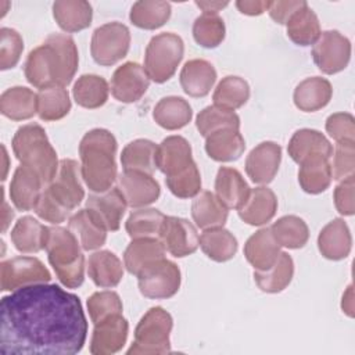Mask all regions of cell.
Segmentation results:
<instances>
[{"label":"cell","mask_w":355,"mask_h":355,"mask_svg":"<svg viewBox=\"0 0 355 355\" xmlns=\"http://www.w3.org/2000/svg\"><path fill=\"white\" fill-rule=\"evenodd\" d=\"M196 126L200 135L207 137L220 129L240 130V118L234 111L216 105H208L198 112L196 118Z\"/></svg>","instance_id":"obj_47"},{"label":"cell","mask_w":355,"mask_h":355,"mask_svg":"<svg viewBox=\"0 0 355 355\" xmlns=\"http://www.w3.org/2000/svg\"><path fill=\"white\" fill-rule=\"evenodd\" d=\"M312 58L326 75L341 72L351 58V42L338 31H324L312 47Z\"/></svg>","instance_id":"obj_12"},{"label":"cell","mask_w":355,"mask_h":355,"mask_svg":"<svg viewBox=\"0 0 355 355\" xmlns=\"http://www.w3.org/2000/svg\"><path fill=\"white\" fill-rule=\"evenodd\" d=\"M282 147L275 141H262L245 158V172L257 184L270 183L280 166Z\"/></svg>","instance_id":"obj_17"},{"label":"cell","mask_w":355,"mask_h":355,"mask_svg":"<svg viewBox=\"0 0 355 355\" xmlns=\"http://www.w3.org/2000/svg\"><path fill=\"white\" fill-rule=\"evenodd\" d=\"M116 187L122 193L126 205L140 208L155 202L161 194V187L153 175L139 171H123L118 176Z\"/></svg>","instance_id":"obj_16"},{"label":"cell","mask_w":355,"mask_h":355,"mask_svg":"<svg viewBox=\"0 0 355 355\" xmlns=\"http://www.w3.org/2000/svg\"><path fill=\"white\" fill-rule=\"evenodd\" d=\"M43 186L44 183L37 172L29 166L19 165L15 169L10 183L11 202L18 211L35 209L42 196Z\"/></svg>","instance_id":"obj_19"},{"label":"cell","mask_w":355,"mask_h":355,"mask_svg":"<svg viewBox=\"0 0 355 355\" xmlns=\"http://www.w3.org/2000/svg\"><path fill=\"white\" fill-rule=\"evenodd\" d=\"M341 309L344 313H347L348 316H354V290H352V284L348 286L347 291L343 295V301H341Z\"/></svg>","instance_id":"obj_60"},{"label":"cell","mask_w":355,"mask_h":355,"mask_svg":"<svg viewBox=\"0 0 355 355\" xmlns=\"http://www.w3.org/2000/svg\"><path fill=\"white\" fill-rule=\"evenodd\" d=\"M294 275V262L287 252H280L277 261L266 270H254V280L263 293H280L291 282Z\"/></svg>","instance_id":"obj_39"},{"label":"cell","mask_w":355,"mask_h":355,"mask_svg":"<svg viewBox=\"0 0 355 355\" xmlns=\"http://www.w3.org/2000/svg\"><path fill=\"white\" fill-rule=\"evenodd\" d=\"M245 141L240 130L220 129L205 137V153L218 162H230L241 157Z\"/></svg>","instance_id":"obj_30"},{"label":"cell","mask_w":355,"mask_h":355,"mask_svg":"<svg viewBox=\"0 0 355 355\" xmlns=\"http://www.w3.org/2000/svg\"><path fill=\"white\" fill-rule=\"evenodd\" d=\"M47 226L42 225L33 216H22L14 225L10 237L14 247L24 254H35L44 250Z\"/></svg>","instance_id":"obj_37"},{"label":"cell","mask_w":355,"mask_h":355,"mask_svg":"<svg viewBox=\"0 0 355 355\" xmlns=\"http://www.w3.org/2000/svg\"><path fill=\"white\" fill-rule=\"evenodd\" d=\"M44 250L58 280L68 288H78L85 280V257L75 234L61 226H47Z\"/></svg>","instance_id":"obj_4"},{"label":"cell","mask_w":355,"mask_h":355,"mask_svg":"<svg viewBox=\"0 0 355 355\" xmlns=\"http://www.w3.org/2000/svg\"><path fill=\"white\" fill-rule=\"evenodd\" d=\"M0 112L11 121H25L37 114V94L25 86H14L0 96Z\"/></svg>","instance_id":"obj_31"},{"label":"cell","mask_w":355,"mask_h":355,"mask_svg":"<svg viewBox=\"0 0 355 355\" xmlns=\"http://www.w3.org/2000/svg\"><path fill=\"white\" fill-rule=\"evenodd\" d=\"M158 237L165 251L175 258L191 255L200 245V237L194 225L179 216H165Z\"/></svg>","instance_id":"obj_13"},{"label":"cell","mask_w":355,"mask_h":355,"mask_svg":"<svg viewBox=\"0 0 355 355\" xmlns=\"http://www.w3.org/2000/svg\"><path fill=\"white\" fill-rule=\"evenodd\" d=\"M129 323L122 313H114L94 324L90 338L93 355H111L122 349L128 340Z\"/></svg>","instance_id":"obj_15"},{"label":"cell","mask_w":355,"mask_h":355,"mask_svg":"<svg viewBox=\"0 0 355 355\" xmlns=\"http://www.w3.org/2000/svg\"><path fill=\"white\" fill-rule=\"evenodd\" d=\"M110 94V86L103 76L94 73H86L78 78L73 85L72 96L78 105L96 110L105 104Z\"/></svg>","instance_id":"obj_40"},{"label":"cell","mask_w":355,"mask_h":355,"mask_svg":"<svg viewBox=\"0 0 355 355\" xmlns=\"http://www.w3.org/2000/svg\"><path fill=\"white\" fill-rule=\"evenodd\" d=\"M80 166L75 159L64 158L60 161L57 175L44 187V191L64 209L71 212L85 197L80 183Z\"/></svg>","instance_id":"obj_10"},{"label":"cell","mask_w":355,"mask_h":355,"mask_svg":"<svg viewBox=\"0 0 355 355\" xmlns=\"http://www.w3.org/2000/svg\"><path fill=\"white\" fill-rule=\"evenodd\" d=\"M35 212L36 215L46 220V222H50L53 225H58L61 222H64L71 212H68L67 209H64L62 207H60L43 189L42 191V196L35 207Z\"/></svg>","instance_id":"obj_56"},{"label":"cell","mask_w":355,"mask_h":355,"mask_svg":"<svg viewBox=\"0 0 355 355\" xmlns=\"http://www.w3.org/2000/svg\"><path fill=\"white\" fill-rule=\"evenodd\" d=\"M352 237L344 219H333L318 236V248L320 254L330 261H340L349 255Z\"/></svg>","instance_id":"obj_22"},{"label":"cell","mask_w":355,"mask_h":355,"mask_svg":"<svg viewBox=\"0 0 355 355\" xmlns=\"http://www.w3.org/2000/svg\"><path fill=\"white\" fill-rule=\"evenodd\" d=\"M79 57L75 40L69 35L51 33L46 40L31 50L24 73L26 80L40 89L50 86H68L76 71Z\"/></svg>","instance_id":"obj_2"},{"label":"cell","mask_w":355,"mask_h":355,"mask_svg":"<svg viewBox=\"0 0 355 355\" xmlns=\"http://www.w3.org/2000/svg\"><path fill=\"white\" fill-rule=\"evenodd\" d=\"M165 258V247L157 237L133 239L123 252V265L130 275L137 276L150 263Z\"/></svg>","instance_id":"obj_28"},{"label":"cell","mask_w":355,"mask_h":355,"mask_svg":"<svg viewBox=\"0 0 355 355\" xmlns=\"http://www.w3.org/2000/svg\"><path fill=\"white\" fill-rule=\"evenodd\" d=\"M173 319L161 306L150 308L135 329V340L128 349V355H150L171 352V331Z\"/></svg>","instance_id":"obj_6"},{"label":"cell","mask_w":355,"mask_h":355,"mask_svg":"<svg viewBox=\"0 0 355 355\" xmlns=\"http://www.w3.org/2000/svg\"><path fill=\"white\" fill-rule=\"evenodd\" d=\"M179 80L183 92L190 97H205L216 82V71L207 60H189L180 71Z\"/></svg>","instance_id":"obj_23"},{"label":"cell","mask_w":355,"mask_h":355,"mask_svg":"<svg viewBox=\"0 0 355 355\" xmlns=\"http://www.w3.org/2000/svg\"><path fill=\"white\" fill-rule=\"evenodd\" d=\"M116 148V139L107 129L96 128L82 137L79 143L80 175L92 191L104 193L115 182Z\"/></svg>","instance_id":"obj_3"},{"label":"cell","mask_w":355,"mask_h":355,"mask_svg":"<svg viewBox=\"0 0 355 355\" xmlns=\"http://www.w3.org/2000/svg\"><path fill=\"white\" fill-rule=\"evenodd\" d=\"M225 22L218 14H201L193 24V37L205 49L218 47L225 39Z\"/></svg>","instance_id":"obj_49"},{"label":"cell","mask_w":355,"mask_h":355,"mask_svg":"<svg viewBox=\"0 0 355 355\" xmlns=\"http://www.w3.org/2000/svg\"><path fill=\"white\" fill-rule=\"evenodd\" d=\"M155 155V143L147 139H136L123 147L121 154V164L123 171H139L153 175L157 169Z\"/></svg>","instance_id":"obj_41"},{"label":"cell","mask_w":355,"mask_h":355,"mask_svg":"<svg viewBox=\"0 0 355 355\" xmlns=\"http://www.w3.org/2000/svg\"><path fill=\"white\" fill-rule=\"evenodd\" d=\"M331 168L329 158L316 155L300 164L298 183L308 194H319L329 189L331 183Z\"/></svg>","instance_id":"obj_38"},{"label":"cell","mask_w":355,"mask_h":355,"mask_svg":"<svg viewBox=\"0 0 355 355\" xmlns=\"http://www.w3.org/2000/svg\"><path fill=\"white\" fill-rule=\"evenodd\" d=\"M202 252L215 262H226L237 252V239L226 229L211 227L205 229L200 237Z\"/></svg>","instance_id":"obj_42"},{"label":"cell","mask_w":355,"mask_h":355,"mask_svg":"<svg viewBox=\"0 0 355 355\" xmlns=\"http://www.w3.org/2000/svg\"><path fill=\"white\" fill-rule=\"evenodd\" d=\"M180 282L179 266L166 258L150 263L137 275V286L141 295L151 300L173 297L179 291Z\"/></svg>","instance_id":"obj_9"},{"label":"cell","mask_w":355,"mask_h":355,"mask_svg":"<svg viewBox=\"0 0 355 355\" xmlns=\"http://www.w3.org/2000/svg\"><path fill=\"white\" fill-rule=\"evenodd\" d=\"M11 144L21 165L37 172L44 186L54 179L60 161L44 129L39 123H28L18 128Z\"/></svg>","instance_id":"obj_5"},{"label":"cell","mask_w":355,"mask_h":355,"mask_svg":"<svg viewBox=\"0 0 355 355\" xmlns=\"http://www.w3.org/2000/svg\"><path fill=\"white\" fill-rule=\"evenodd\" d=\"M87 273L92 282L101 288H112L123 277L121 259L108 250L96 251L89 257Z\"/></svg>","instance_id":"obj_29"},{"label":"cell","mask_w":355,"mask_h":355,"mask_svg":"<svg viewBox=\"0 0 355 355\" xmlns=\"http://www.w3.org/2000/svg\"><path fill=\"white\" fill-rule=\"evenodd\" d=\"M306 1L304 0H288V1H270V6L268 8V12L270 18L280 24L286 25L288 18L298 10L301 8Z\"/></svg>","instance_id":"obj_57"},{"label":"cell","mask_w":355,"mask_h":355,"mask_svg":"<svg viewBox=\"0 0 355 355\" xmlns=\"http://www.w3.org/2000/svg\"><path fill=\"white\" fill-rule=\"evenodd\" d=\"M227 4V1H196V6L202 10V14H218Z\"/></svg>","instance_id":"obj_59"},{"label":"cell","mask_w":355,"mask_h":355,"mask_svg":"<svg viewBox=\"0 0 355 355\" xmlns=\"http://www.w3.org/2000/svg\"><path fill=\"white\" fill-rule=\"evenodd\" d=\"M126 207V201L118 187H111L104 193L90 194L86 200V208L107 232H116L119 229Z\"/></svg>","instance_id":"obj_18"},{"label":"cell","mask_w":355,"mask_h":355,"mask_svg":"<svg viewBox=\"0 0 355 355\" xmlns=\"http://www.w3.org/2000/svg\"><path fill=\"white\" fill-rule=\"evenodd\" d=\"M333 96L331 83L320 76L306 78L294 89L295 107L304 112H315L329 104Z\"/></svg>","instance_id":"obj_27"},{"label":"cell","mask_w":355,"mask_h":355,"mask_svg":"<svg viewBox=\"0 0 355 355\" xmlns=\"http://www.w3.org/2000/svg\"><path fill=\"white\" fill-rule=\"evenodd\" d=\"M153 118L157 125L166 130H178L184 128L193 118L190 104L178 96H168L161 98L154 110Z\"/></svg>","instance_id":"obj_35"},{"label":"cell","mask_w":355,"mask_h":355,"mask_svg":"<svg viewBox=\"0 0 355 355\" xmlns=\"http://www.w3.org/2000/svg\"><path fill=\"white\" fill-rule=\"evenodd\" d=\"M130 47V31L121 22H108L94 29L90 54L98 65L110 67L126 57Z\"/></svg>","instance_id":"obj_8"},{"label":"cell","mask_w":355,"mask_h":355,"mask_svg":"<svg viewBox=\"0 0 355 355\" xmlns=\"http://www.w3.org/2000/svg\"><path fill=\"white\" fill-rule=\"evenodd\" d=\"M24 40L22 36L12 28L0 29V69L14 68L22 54Z\"/></svg>","instance_id":"obj_52"},{"label":"cell","mask_w":355,"mask_h":355,"mask_svg":"<svg viewBox=\"0 0 355 355\" xmlns=\"http://www.w3.org/2000/svg\"><path fill=\"white\" fill-rule=\"evenodd\" d=\"M277 211V197L268 187L250 190L247 201L237 209L243 222L251 226H262L270 222Z\"/></svg>","instance_id":"obj_21"},{"label":"cell","mask_w":355,"mask_h":355,"mask_svg":"<svg viewBox=\"0 0 355 355\" xmlns=\"http://www.w3.org/2000/svg\"><path fill=\"white\" fill-rule=\"evenodd\" d=\"M169 191L178 198H193L201 190V175L197 164H191L184 171L165 178Z\"/></svg>","instance_id":"obj_50"},{"label":"cell","mask_w":355,"mask_h":355,"mask_svg":"<svg viewBox=\"0 0 355 355\" xmlns=\"http://www.w3.org/2000/svg\"><path fill=\"white\" fill-rule=\"evenodd\" d=\"M122 301L115 291H97L87 300V311L93 324L101 322L110 315L122 313Z\"/></svg>","instance_id":"obj_51"},{"label":"cell","mask_w":355,"mask_h":355,"mask_svg":"<svg viewBox=\"0 0 355 355\" xmlns=\"http://www.w3.org/2000/svg\"><path fill=\"white\" fill-rule=\"evenodd\" d=\"M331 178L344 180L355 172V144L336 143L333 162L330 164Z\"/></svg>","instance_id":"obj_54"},{"label":"cell","mask_w":355,"mask_h":355,"mask_svg":"<svg viewBox=\"0 0 355 355\" xmlns=\"http://www.w3.org/2000/svg\"><path fill=\"white\" fill-rule=\"evenodd\" d=\"M326 132L336 143L355 144V119L349 112H336L326 119Z\"/></svg>","instance_id":"obj_53"},{"label":"cell","mask_w":355,"mask_h":355,"mask_svg":"<svg viewBox=\"0 0 355 355\" xmlns=\"http://www.w3.org/2000/svg\"><path fill=\"white\" fill-rule=\"evenodd\" d=\"M250 98V86L240 76H225L214 90V105L234 111L243 107Z\"/></svg>","instance_id":"obj_46"},{"label":"cell","mask_w":355,"mask_h":355,"mask_svg":"<svg viewBox=\"0 0 355 355\" xmlns=\"http://www.w3.org/2000/svg\"><path fill=\"white\" fill-rule=\"evenodd\" d=\"M68 229L75 234L85 251H93L105 244L107 229L100 225L87 208L78 211L69 218Z\"/></svg>","instance_id":"obj_33"},{"label":"cell","mask_w":355,"mask_h":355,"mask_svg":"<svg viewBox=\"0 0 355 355\" xmlns=\"http://www.w3.org/2000/svg\"><path fill=\"white\" fill-rule=\"evenodd\" d=\"M3 207H4V218H3V222H4V223H3V230H6V229H7V226H8V223H10V222H8L7 215L12 218V216H14V212H12V211H10V209L7 208V202H6V201L3 202Z\"/></svg>","instance_id":"obj_61"},{"label":"cell","mask_w":355,"mask_h":355,"mask_svg":"<svg viewBox=\"0 0 355 355\" xmlns=\"http://www.w3.org/2000/svg\"><path fill=\"white\" fill-rule=\"evenodd\" d=\"M286 28L288 39L304 47L315 44L322 33L319 18L306 3L288 18Z\"/></svg>","instance_id":"obj_36"},{"label":"cell","mask_w":355,"mask_h":355,"mask_svg":"<svg viewBox=\"0 0 355 355\" xmlns=\"http://www.w3.org/2000/svg\"><path fill=\"white\" fill-rule=\"evenodd\" d=\"M51 273L43 262L33 257H15L3 261L0 265V287L1 291H14L17 288L49 283Z\"/></svg>","instance_id":"obj_11"},{"label":"cell","mask_w":355,"mask_h":355,"mask_svg":"<svg viewBox=\"0 0 355 355\" xmlns=\"http://www.w3.org/2000/svg\"><path fill=\"white\" fill-rule=\"evenodd\" d=\"M270 232L280 247L290 250L302 248L309 239V229L304 219L295 215H286L279 218L272 226Z\"/></svg>","instance_id":"obj_44"},{"label":"cell","mask_w":355,"mask_h":355,"mask_svg":"<svg viewBox=\"0 0 355 355\" xmlns=\"http://www.w3.org/2000/svg\"><path fill=\"white\" fill-rule=\"evenodd\" d=\"M288 155L298 165L306 158L322 155L330 159L333 155V146L323 133L315 129H300L297 130L287 146Z\"/></svg>","instance_id":"obj_26"},{"label":"cell","mask_w":355,"mask_h":355,"mask_svg":"<svg viewBox=\"0 0 355 355\" xmlns=\"http://www.w3.org/2000/svg\"><path fill=\"white\" fill-rule=\"evenodd\" d=\"M250 186L241 173L230 166H220L215 179V196L227 209H239L248 198Z\"/></svg>","instance_id":"obj_25"},{"label":"cell","mask_w":355,"mask_h":355,"mask_svg":"<svg viewBox=\"0 0 355 355\" xmlns=\"http://www.w3.org/2000/svg\"><path fill=\"white\" fill-rule=\"evenodd\" d=\"M87 336L78 295L57 284L37 283L0 301V352L75 355Z\"/></svg>","instance_id":"obj_1"},{"label":"cell","mask_w":355,"mask_h":355,"mask_svg":"<svg viewBox=\"0 0 355 355\" xmlns=\"http://www.w3.org/2000/svg\"><path fill=\"white\" fill-rule=\"evenodd\" d=\"M184 54V43L180 36L172 32H164L151 37L146 47L144 71L150 80L164 83L169 80Z\"/></svg>","instance_id":"obj_7"},{"label":"cell","mask_w":355,"mask_h":355,"mask_svg":"<svg viewBox=\"0 0 355 355\" xmlns=\"http://www.w3.org/2000/svg\"><path fill=\"white\" fill-rule=\"evenodd\" d=\"M155 164L166 178L184 171L194 164L190 143L182 136H168L157 146Z\"/></svg>","instance_id":"obj_20"},{"label":"cell","mask_w":355,"mask_h":355,"mask_svg":"<svg viewBox=\"0 0 355 355\" xmlns=\"http://www.w3.org/2000/svg\"><path fill=\"white\" fill-rule=\"evenodd\" d=\"M280 245L275 240L270 227L255 232L244 244V257L255 270L269 269L280 255Z\"/></svg>","instance_id":"obj_24"},{"label":"cell","mask_w":355,"mask_h":355,"mask_svg":"<svg viewBox=\"0 0 355 355\" xmlns=\"http://www.w3.org/2000/svg\"><path fill=\"white\" fill-rule=\"evenodd\" d=\"M150 86L144 68L133 61L118 67L111 78V93L115 100L130 104L140 100Z\"/></svg>","instance_id":"obj_14"},{"label":"cell","mask_w":355,"mask_h":355,"mask_svg":"<svg viewBox=\"0 0 355 355\" xmlns=\"http://www.w3.org/2000/svg\"><path fill=\"white\" fill-rule=\"evenodd\" d=\"M171 11L172 8L168 1L140 0L132 6L129 19L140 29L154 31L168 22Z\"/></svg>","instance_id":"obj_43"},{"label":"cell","mask_w":355,"mask_h":355,"mask_svg":"<svg viewBox=\"0 0 355 355\" xmlns=\"http://www.w3.org/2000/svg\"><path fill=\"white\" fill-rule=\"evenodd\" d=\"M334 205L337 211L344 216H351L355 212V176H349L334 189Z\"/></svg>","instance_id":"obj_55"},{"label":"cell","mask_w":355,"mask_h":355,"mask_svg":"<svg viewBox=\"0 0 355 355\" xmlns=\"http://www.w3.org/2000/svg\"><path fill=\"white\" fill-rule=\"evenodd\" d=\"M270 6V1H250V0H239L236 1V7L237 10L241 12V14H245V15H261L263 14L265 11H268Z\"/></svg>","instance_id":"obj_58"},{"label":"cell","mask_w":355,"mask_h":355,"mask_svg":"<svg viewBox=\"0 0 355 355\" xmlns=\"http://www.w3.org/2000/svg\"><path fill=\"white\" fill-rule=\"evenodd\" d=\"M165 215L155 208H143L133 211L126 223L125 229L132 239L154 237L159 234Z\"/></svg>","instance_id":"obj_48"},{"label":"cell","mask_w":355,"mask_h":355,"mask_svg":"<svg viewBox=\"0 0 355 355\" xmlns=\"http://www.w3.org/2000/svg\"><path fill=\"white\" fill-rule=\"evenodd\" d=\"M71 111L68 90L61 86L40 89L37 93V115L42 121L51 122L62 119Z\"/></svg>","instance_id":"obj_45"},{"label":"cell","mask_w":355,"mask_h":355,"mask_svg":"<svg viewBox=\"0 0 355 355\" xmlns=\"http://www.w3.org/2000/svg\"><path fill=\"white\" fill-rule=\"evenodd\" d=\"M191 216L200 229L222 227L229 216V209L212 191H201L191 204Z\"/></svg>","instance_id":"obj_34"},{"label":"cell","mask_w":355,"mask_h":355,"mask_svg":"<svg viewBox=\"0 0 355 355\" xmlns=\"http://www.w3.org/2000/svg\"><path fill=\"white\" fill-rule=\"evenodd\" d=\"M53 17L65 32H79L90 26L92 6L85 0H57L53 3Z\"/></svg>","instance_id":"obj_32"}]
</instances>
